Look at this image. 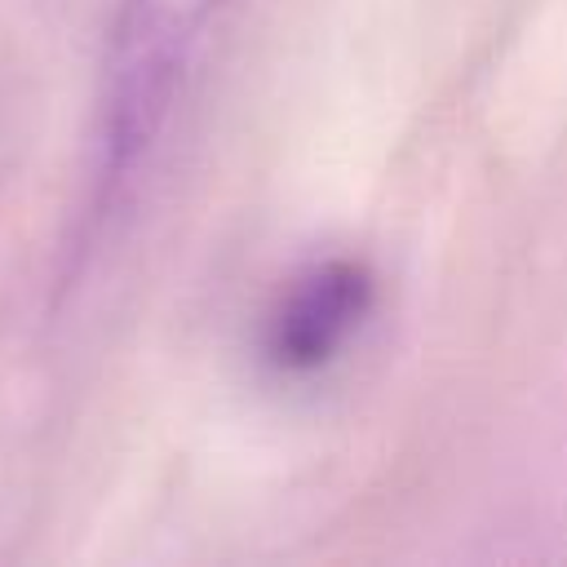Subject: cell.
I'll use <instances>...</instances> for the list:
<instances>
[{"label": "cell", "mask_w": 567, "mask_h": 567, "mask_svg": "<svg viewBox=\"0 0 567 567\" xmlns=\"http://www.w3.org/2000/svg\"><path fill=\"white\" fill-rule=\"evenodd\" d=\"M217 9L221 0H120L102 62L97 217L124 199L151 159Z\"/></svg>", "instance_id": "obj_1"}, {"label": "cell", "mask_w": 567, "mask_h": 567, "mask_svg": "<svg viewBox=\"0 0 567 567\" xmlns=\"http://www.w3.org/2000/svg\"><path fill=\"white\" fill-rule=\"evenodd\" d=\"M381 306L377 270L354 252L297 266L261 310L257 354L275 377H319L350 354Z\"/></svg>", "instance_id": "obj_2"}]
</instances>
